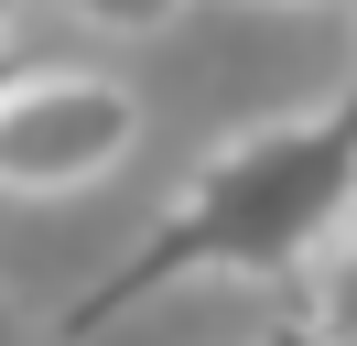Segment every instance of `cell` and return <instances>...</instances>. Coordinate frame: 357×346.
Masks as SVG:
<instances>
[{
  "mask_svg": "<svg viewBox=\"0 0 357 346\" xmlns=\"http://www.w3.org/2000/svg\"><path fill=\"white\" fill-rule=\"evenodd\" d=\"M303 346H357V336H347V324H314V336H303Z\"/></svg>",
  "mask_w": 357,
  "mask_h": 346,
  "instance_id": "obj_5",
  "label": "cell"
},
{
  "mask_svg": "<svg viewBox=\"0 0 357 346\" xmlns=\"http://www.w3.org/2000/svg\"><path fill=\"white\" fill-rule=\"evenodd\" d=\"M141 141V98L98 65H22L0 98V195H76Z\"/></svg>",
  "mask_w": 357,
  "mask_h": 346,
  "instance_id": "obj_2",
  "label": "cell"
},
{
  "mask_svg": "<svg viewBox=\"0 0 357 346\" xmlns=\"http://www.w3.org/2000/svg\"><path fill=\"white\" fill-rule=\"evenodd\" d=\"M347 195H357V76L335 86L325 108H292V119H271V130L217 141L184 173V195L130 238V260H109L87 292L54 303V336H98V324H119L130 303H152L162 281H195V271L292 281V271H314V249L335 238Z\"/></svg>",
  "mask_w": 357,
  "mask_h": 346,
  "instance_id": "obj_1",
  "label": "cell"
},
{
  "mask_svg": "<svg viewBox=\"0 0 357 346\" xmlns=\"http://www.w3.org/2000/svg\"><path fill=\"white\" fill-rule=\"evenodd\" d=\"M314 324H347V336H357V227L335 238V260L314 271Z\"/></svg>",
  "mask_w": 357,
  "mask_h": 346,
  "instance_id": "obj_3",
  "label": "cell"
},
{
  "mask_svg": "<svg viewBox=\"0 0 357 346\" xmlns=\"http://www.w3.org/2000/svg\"><path fill=\"white\" fill-rule=\"evenodd\" d=\"M11 86H22V65H11V54H0V98H11Z\"/></svg>",
  "mask_w": 357,
  "mask_h": 346,
  "instance_id": "obj_6",
  "label": "cell"
},
{
  "mask_svg": "<svg viewBox=\"0 0 357 346\" xmlns=\"http://www.w3.org/2000/svg\"><path fill=\"white\" fill-rule=\"evenodd\" d=\"M76 11H87L98 33H162V22L184 11V0H76Z\"/></svg>",
  "mask_w": 357,
  "mask_h": 346,
  "instance_id": "obj_4",
  "label": "cell"
},
{
  "mask_svg": "<svg viewBox=\"0 0 357 346\" xmlns=\"http://www.w3.org/2000/svg\"><path fill=\"white\" fill-rule=\"evenodd\" d=\"M0 33H11V0H0Z\"/></svg>",
  "mask_w": 357,
  "mask_h": 346,
  "instance_id": "obj_8",
  "label": "cell"
},
{
  "mask_svg": "<svg viewBox=\"0 0 357 346\" xmlns=\"http://www.w3.org/2000/svg\"><path fill=\"white\" fill-rule=\"evenodd\" d=\"M260 346H303V324H282V336H260Z\"/></svg>",
  "mask_w": 357,
  "mask_h": 346,
  "instance_id": "obj_7",
  "label": "cell"
}]
</instances>
